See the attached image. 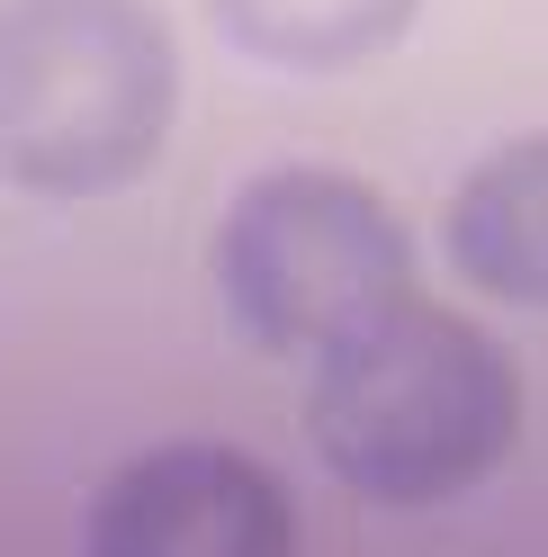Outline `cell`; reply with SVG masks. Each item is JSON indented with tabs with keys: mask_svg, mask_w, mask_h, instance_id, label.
<instances>
[{
	"mask_svg": "<svg viewBox=\"0 0 548 557\" xmlns=\"http://www.w3.org/2000/svg\"><path fill=\"white\" fill-rule=\"evenodd\" d=\"M306 441L369 504H396V512L450 504L512 459V441H522V369H512V351L486 324L404 297L378 324L315 351Z\"/></svg>",
	"mask_w": 548,
	"mask_h": 557,
	"instance_id": "6da1fadb",
	"label": "cell"
},
{
	"mask_svg": "<svg viewBox=\"0 0 548 557\" xmlns=\"http://www.w3.org/2000/svg\"><path fill=\"white\" fill-rule=\"evenodd\" d=\"M82 557H297V504L234 441H162L90 495Z\"/></svg>",
	"mask_w": 548,
	"mask_h": 557,
	"instance_id": "277c9868",
	"label": "cell"
},
{
	"mask_svg": "<svg viewBox=\"0 0 548 557\" xmlns=\"http://www.w3.org/2000/svg\"><path fill=\"white\" fill-rule=\"evenodd\" d=\"M216 297L261 351H333L414 297V234L404 216L324 162H279L234 189L216 225Z\"/></svg>",
	"mask_w": 548,
	"mask_h": 557,
	"instance_id": "3957f363",
	"label": "cell"
},
{
	"mask_svg": "<svg viewBox=\"0 0 548 557\" xmlns=\"http://www.w3.org/2000/svg\"><path fill=\"white\" fill-rule=\"evenodd\" d=\"M440 243H450V270L468 288H486L503 306L548 297V145L539 135H512L468 171Z\"/></svg>",
	"mask_w": 548,
	"mask_h": 557,
	"instance_id": "5b68a950",
	"label": "cell"
},
{
	"mask_svg": "<svg viewBox=\"0 0 548 557\" xmlns=\"http://www.w3.org/2000/svg\"><path fill=\"white\" fill-rule=\"evenodd\" d=\"M180 109L162 0H0V181L109 198L145 181Z\"/></svg>",
	"mask_w": 548,
	"mask_h": 557,
	"instance_id": "7a4b0ae2",
	"label": "cell"
},
{
	"mask_svg": "<svg viewBox=\"0 0 548 557\" xmlns=\"http://www.w3.org/2000/svg\"><path fill=\"white\" fill-rule=\"evenodd\" d=\"M208 18L270 73H351L423 18V0H208Z\"/></svg>",
	"mask_w": 548,
	"mask_h": 557,
	"instance_id": "8992f818",
	"label": "cell"
}]
</instances>
